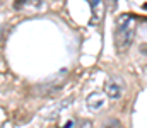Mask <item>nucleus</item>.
<instances>
[{
	"instance_id": "nucleus-4",
	"label": "nucleus",
	"mask_w": 147,
	"mask_h": 128,
	"mask_svg": "<svg viewBox=\"0 0 147 128\" xmlns=\"http://www.w3.org/2000/svg\"><path fill=\"white\" fill-rule=\"evenodd\" d=\"M105 96H106V94H105ZM105 96H103L101 92H92L91 96H87V99H86L87 108L92 109V111H99V109L105 106Z\"/></svg>"
},
{
	"instance_id": "nucleus-3",
	"label": "nucleus",
	"mask_w": 147,
	"mask_h": 128,
	"mask_svg": "<svg viewBox=\"0 0 147 128\" xmlns=\"http://www.w3.org/2000/svg\"><path fill=\"white\" fill-rule=\"evenodd\" d=\"M105 94L110 97V99H120L121 94H123V84L120 79H108L106 84H105Z\"/></svg>"
},
{
	"instance_id": "nucleus-2",
	"label": "nucleus",
	"mask_w": 147,
	"mask_h": 128,
	"mask_svg": "<svg viewBox=\"0 0 147 128\" xmlns=\"http://www.w3.org/2000/svg\"><path fill=\"white\" fill-rule=\"evenodd\" d=\"M89 2V5H91V10H92V15H91V19H89V24H92V26H96V24H99L101 21H103V17H105V0H87Z\"/></svg>"
},
{
	"instance_id": "nucleus-5",
	"label": "nucleus",
	"mask_w": 147,
	"mask_h": 128,
	"mask_svg": "<svg viewBox=\"0 0 147 128\" xmlns=\"http://www.w3.org/2000/svg\"><path fill=\"white\" fill-rule=\"evenodd\" d=\"M43 5V0H16L14 7L16 9H39Z\"/></svg>"
},
{
	"instance_id": "nucleus-1",
	"label": "nucleus",
	"mask_w": 147,
	"mask_h": 128,
	"mask_svg": "<svg viewBox=\"0 0 147 128\" xmlns=\"http://www.w3.org/2000/svg\"><path fill=\"white\" fill-rule=\"evenodd\" d=\"M134 33H135L134 17L128 14H121L116 19V29H115V46L118 51L128 50V46L132 44V40H134Z\"/></svg>"
}]
</instances>
